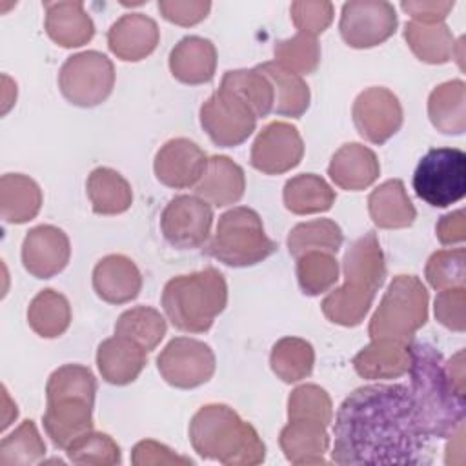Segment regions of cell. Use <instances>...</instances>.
Listing matches in <instances>:
<instances>
[{"mask_svg":"<svg viewBox=\"0 0 466 466\" xmlns=\"http://www.w3.org/2000/svg\"><path fill=\"white\" fill-rule=\"evenodd\" d=\"M335 464H422L430 439L404 384H368L340 404L333 426Z\"/></svg>","mask_w":466,"mask_h":466,"instance_id":"1","label":"cell"},{"mask_svg":"<svg viewBox=\"0 0 466 466\" xmlns=\"http://www.w3.org/2000/svg\"><path fill=\"white\" fill-rule=\"evenodd\" d=\"M411 397L428 439H448L464 428V393L451 382L442 355L428 342L410 344Z\"/></svg>","mask_w":466,"mask_h":466,"instance_id":"2","label":"cell"},{"mask_svg":"<svg viewBox=\"0 0 466 466\" xmlns=\"http://www.w3.org/2000/svg\"><path fill=\"white\" fill-rule=\"evenodd\" d=\"M344 284L329 291L320 309L324 317L339 326H359L370 311L379 288L386 280V260L373 231L359 237L342 258Z\"/></svg>","mask_w":466,"mask_h":466,"instance_id":"3","label":"cell"},{"mask_svg":"<svg viewBox=\"0 0 466 466\" xmlns=\"http://www.w3.org/2000/svg\"><path fill=\"white\" fill-rule=\"evenodd\" d=\"M193 450L226 466H257L266 459L258 431L226 404L202 406L189 422Z\"/></svg>","mask_w":466,"mask_h":466,"instance_id":"4","label":"cell"},{"mask_svg":"<svg viewBox=\"0 0 466 466\" xmlns=\"http://www.w3.org/2000/svg\"><path fill=\"white\" fill-rule=\"evenodd\" d=\"M228 304V284L215 268L169 279L162 291V308L171 324L186 333L208 331Z\"/></svg>","mask_w":466,"mask_h":466,"instance_id":"5","label":"cell"},{"mask_svg":"<svg viewBox=\"0 0 466 466\" xmlns=\"http://www.w3.org/2000/svg\"><path fill=\"white\" fill-rule=\"evenodd\" d=\"M428 289L415 275H397L370 319L371 340L386 339L410 344L428 320Z\"/></svg>","mask_w":466,"mask_h":466,"instance_id":"6","label":"cell"},{"mask_svg":"<svg viewBox=\"0 0 466 466\" xmlns=\"http://www.w3.org/2000/svg\"><path fill=\"white\" fill-rule=\"evenodd\" d=\"M275 251L277 244L266 235L260 215L246 206L222 213L215 235L206 246L209 257L231 268L255 266Z\"/></svg>","mask_w":466,"mask_h":466,"instance_id":"7","label":"cell"},{"mask_svg":"<svg viewBox=\"0 0 466 466\" xmlns=\"http://www.w3.org/2000/svg\"><path fill=\"white\" fill-rule=\"evenodd\" d=\"M415 195L433 208H448L466 193V153L459 147H433L415 167Z\"/></svg>","mask_w":466,"mask_h":466,"instance_id":"8","label":"cell"},{"mask_svg":"<svg viewBox=\"0 0 466 466\" xmlns=\"http://www.w3.org/2000/svg\"><path fill=\"white\" fill-rule=\"evenodd\" d=\"M115 66L100 51L67 56L58 73V87L67 102L78 107L102 104L113 91Z\"/></svg>","mask_w":466,"mask_h":466,"instance_id":"9","label":"cell"},{"mask_svg":"<svg viewBox=\"0 0 466 466\" xmlns=\"http://www.w3.org/2000/svg\"><path fill=\"white\" fill-rule=\"evenodd\" d=\"M200 126L220 147L240 146L257 127L251 106L229 89L218 87L200 106Z\"/></svg>","mask_w":466,"mask_h":466,"instance_id":"10","label":"cell"},{"mask_svg":"<svg viewBox=\"0 0 466 466\" xmlns=\"http://www.w3.org/2000/svg\"><path fill=\"white\" fill-rule=\"evenodd\" d=\"M213 350L197 339L175 337L157 357L162 379L175 388L191 390L206 384L215 373Z\"/></svg>","mask_w":466,"mask_h":466,"instance_id":"11","label":"cell"},{"mask_svg":"<svg viewBox=\"0 0 466 466\" xmlns=\"http://www.w3.org/2000/svg\"><path fill=\"white\" fill-rule=\"evenodd\" d=\"M395 7L384 0H350L342 5L339 31L355 49H368L386 42L397 31Z\"/></svg>","mask_w":466,"mask_h":466,"instance_id":"12","label":"cell"},{"mask_svg":"<svg viewBox=\"0 0 466 466\" xmlns=\"http://www.w3.org/2000/svg\"><path fill=\"white\" fill-rule=\"evenodd\" d=\"M211 224V204L197 195H178L171 198L160 215L162 235L177 249L204 246L209 238Z\"/></svg>","mask_w":466,"mask_h":466,"instance_id":"13","label":"cell"},{"mask_svg":"<svg viewBox=\"0 0 466 466\" xmlns=\"http://www.w3.org/2000/svg\"><path fill=\"white\" fill-rule=\"evenodd\" d=\"M359 135L371 144H384L402 126V106L393 91L373 86L360 91L351 107Z\"/></svg>","mask_w":466,"mask_h":466,"instance_id":"14","label":"cell"},{"mask_svg":"<svg viewBox=\"0 0 466 466\" xmlns=\"http://www.w3.org/2000/svg\"><path fill=\"white\" fill-rule=\"evenodd\" d=\"M304 157V142L295 126L289 122H269L257 135L249 164L264 175H282L300 164Z\"/></svg>","mask_w":466,"mask_h":466,"instance_id":"15","label":"cell"},{"mask_svg":"<svg viewBox=\"0 0 466 466\" xmlns=\"http://www.w3.org/2000/svg\"><path fill=\"white\" fill-rule=\"evenodd\" d=\"M71 257L67 235L51 224H40L27 231L22 242V264L36 279H51L60 273Z\"/></svg>","mask_w":466,"mask_h":466,"instance_id":"16","label":"cell"},{"mask_svg":"<svg viewBox=\"0 0 466 466\" xmlns=\"http://www.w3.org/2000/svg\"><path fill=\"white\" fill-rule=\"evenodd\" d=\"M208 166V155L193 140L178 137L167 140L155 155L153 169L167 187L184 189L197 186Z\"/></svg>","mask_w":466,"mask_h":466,"instance_id":"17","label":"cell"},{"mask_svg":"<svg viewBox=\"0 0 466 466\" xmlns=\"http://www.w3.org/2000/svg\"><path fill=\"white\" fill-rule=\"evenodd\" d=\"M93 400L84 397L47 400L42 424L55 448L67 450L75 439L93 430Z\"/></svg>","mask_w":466,"mask_h":466,"instance_id":"18","label":"cell"},{"mask_svg":"<svg viewBox=\"0 0 466 466\" xmlns=\"http://www.w3.org/2000/svg\"><path fill=\"white\" fill-rule=\"evenodd\" d=\"M160 40L157 22L142 13L122 15L107 31L109 51L124 62H138L149 56Z\"/></svg>","mask_w":466,"mask_h":466,"instance_id":"19","label":"cell"},{"mask_svg":"<svg viewBox=\"0 0 466 466\" xmlns=\"http://www.w3.org/2000/svg\"><path fill=\"white\" fill-rule=\"evenodd\" d=\"M93 289L109 304H126L138 297L142 273L126 255H106L93 269Z\"/></svg>","mask_w":466,"mask_h":466,"instance_id":"20","label":"cell"},{"mask_svg":"<svg viewBox=\"0 0 466 466\" xmlns=\"http://www.w3.org/2000/svg\"><path fill=\"white\" fill-rule=\"evenodd\" d=\"M328 175L340 189L360 191L379 178L380 164L375 151L359 142H350L335 151L328 166Z\"/></svg>","mask_w":466,"mask_h":466,"instance_id":"21","label":"cell"},{"mask_svg":"<svg viewBox=\"0 0 466 466\" xmlns=\"http://www.w3.org/2000/svg\"><path fill=\"white\" fill-rule=\"evenodd\" d=\"M147 351L131 339L115 335L98 344L96 366L102 379L115 386L133 382L147 362Z\"/></svg>","mask_w":466,"mask_h":466,"instance_id":"22","label":"cell"},{"mask_svg":"<svg viewBox=\"0 0 466 466\" xmlns=\"http://www.w3.org/2000/svg\"><path fill=\"white\" fill-rule=\"evenodd\" d=\"M215 69L217 49L208 38L184 36L169 53V71L182 84H206L215 76Z\"/></svg>","mask_w":466,"mask_h":466,"instance_id":"23","label":"cell"},{"mask_svg":"<svg viewBox=\"0 0 466 466\" xmlns=\"http://www.w3.org/2000/svg\"><path fill=\"white\" fill-rule=\"evenodd\" d=\"M328 426L315 420H288L280 430L279 444L284 457L297 466L326 464L329 450Z\"/></svg>","mask_w":466,"mask_h":466,"instance_id":"24","label":"cell"},{"mask_svg":"<svg viewBox=\"0 0 466 466\" xmlns=\"http://www.w3.org/2000/svg\"><path fill=\"white\" fill-rule=\"evenodd\" d=\"M246 189L244 169L226 155H215L208 158L204 175L195 186L197 197L206 202L224 208L242 198Z\"/></svg>","mask_w":466,"mask_h":466,"instance_id":"25","label":"cell"},{"mask_svg":"<svg viewBox=\"0 0 466 466\" xmlns=\"http://www.w3.org/2000/svg\"><path fill=\"white\" fill-rule=\"evenodd\" d=\"M46 33L62 47H80L95 36V24L82 2H44Z\"/></svg>","mask_w":466,"mask_h":466,"instance_id":"26","label":"cell"},{"mask_svg":"<svg viewBox=\"0 0 466 466\" xmlns=\"http://www.w3.org/2000/svg\"><path fill=\"white\" fill-rule=\"evenodd\" d=\"M410 344L386 339L371 340L353 357V368L357 375L370 380L402 377L410 370Z\"/></svg>","mask_w":466,"mask_h":466,"instance_id":"27","label":"cell"},{"mask_svg":"<svg viewBox=\"0 0 466 466\" xmlns=\"http://www.w3.org/2000/svg\"><path fill=\"white\" fill-rule=\"evenodd\" d=\"M368 211L373 224L382 229L408 228L417 218V209L400 178H390L377 186L368 197Z\"/></svg>","mask_w":466,"mask_h":466,"instance_id":"28","label":"cell"},{"mask_svg":"<svg viewBox=\"0 0 466 466\" xmlns=\"http://www.w3.org/2000/svg\"><path fill=\"white\" fill-rule=\"evenodd\" d=\"M42 208L40 186L22 173H5L0 178V215L7 224L33 220Z\"/></svg>","mask_w":466,"mask_h":466,"instance_id":"29","label":"cell"},{"mask_svg":"<svg viewBox=\"0 0 466 466\" xmlns=\"http://www.w3.org/2000/svg\"><path fill=\"white\" fill-rule=\"evenodd\" d=\"M428 116L433 127L444 135L466 131V86L462 80L439 84L428 96Z\"/></svg>","mask_w":466,"mask_h":466,"instance_id":"30","label":"cell"},{"mask_svg":"<svg viewBox=\"0 0 466 466\" xmlns=\"http://www.w3.org/2000/svg\"><path fill=\"white\" fill-rule=\"evenodd\" d=\"M257 69L271 82L275 102L273 113L282 116L299 118L309 107V87L304 78L277 62L258 64Z\"/></svg>","mask_w":466,"mask_h":466,"instance_id":"31","label":"cell"},{"mask_svg":"<svg viewBox=\"0 0 466 466\" xmlns=\"http://www.w3.org/2000/svg\"><path fill=\"white\" fill-rule=\"evenodd\" d=\"M335 189L315 173H300L284 184L282 200L286 209L295 215H313L331 209L335 204Z\"/></svg>","mask_w":466,"mask_h":466,"instance_id":"32","label":"cell"},{"mask_svg":"<svg viewBox=\"0 0 466 466\" xmlns=\"http://www.w3.org/2000/svg\"><path fill=\"white\" fill-rule=\"evenodd\" d=\"M86 187L96 215H120L133 204L129 182L111 167H95L87 177Z\"/></svg>","mask_w":466,"mask_h":466,"instance_id":"33","label":"cell"},{"mask_svg":"<svg viewBox=\"0 0 466 466\" xmlns=\"http://www.w3.org/2000/svg\"><path fill=\"white\" fill-rule=\"evenodd\" d=\"M404 40L411 53L426 64H446L455 56L457 42L450 31V27L441 24H420V22H406L404 25Z\"/></svg>","mask_w":466,"mask_h":466,"instance_id":"34","label":"cell"},{"mask_svg":"<svg viewBox=\"0 0 466 466\" xmlns=\"http://www.w3.org/2000/svg\"><path fill=\"white\" fill-rule=\"evenodd\" d=\"M27 324L44 339L60 337L71 324L69 300L51 288L38 291L29 302Z\"/></svg>","mask_w":466,"mask_h":466,"instance_id":"35","label":"cell"},{"mask_svg":"<svg viewBox=\"0 0 466 466\" xmlns=\"http://www.w3.org/2000/svg\"><path fill=\"white\" fill-rule=\"evenodd\" d=\"M315 364L313 346L300 337H282L271 348L269 366L273 373L291 384L311 375Z\"/></svg>","mask_w":466,"mask_h":466,"instance_id":"36","label":"cell"},{"mask_svg":"<svg viewBox=\"0 0 466 466\" xmlns=\"http://www.w3.org/2000/svg\"><path fill=\"white\" fill-rule=\"evenodd\" d=\"M342 229L335 220L315 218L291 228L288 235V249L295 258L308 251H328L335 255L342 246Z\"/></svg>","mask_w":466,"mask_h":466,"instance_id":"37","label":"cell"},{"mask_svg":"<svg viewBox=\"0 0 466 466\" xmlns=\"http://www.w3.org/2000/svg\"><path fill=\"white\" fill-rule=\"evenodd\" d=\"M166 329V319L160 315V311L149 306H135L126 309L115 324V335L131 339L147 353L160 344Z\"/></svg>","mask_w":466,"mask_h":466,"instance_id":"38","label":"cell"},{"mask_svg":"<svg viewBox=\"0 0 466 466\" xmlns=\"http://www.w3.org/2000/svg\"><path fill=\"white\" fill-rule=\"evenodd\" d=\"M220 87L233 91L246 100L255 111L257 118L268 116L273 111L275 93L271 82L257 69H231L226 71Z\"/></svg>","mask_w":466,"mask_h":466,"instance_id":"39","label":"cell"},{"mask_svg":"<svg viewBox=\"0 0 466 466\" xmlns=\"http://www.w3.org/2000/svg\"><path fill=\"white\" fill-rule=\"evenodd\" d=\"M297 280L304 295L326 293L339 280V260L328 251H308L297 258Z\"/></svg>","mask_w":466,"mask_h":466,"instance_id":"40","label":"cell"},{"mask_svg":"<svg viewBox=\"0 0 466 466\" xmlns=\"http://www.w3.org/2000/svg\"><path fill=\"white\" fill-rule=\"evenodd\" d=\"M44 455L46 442L31 419L22 420L20 426L0 442V466H29L40 462Z\"/></svg>","mask_w":466,"mask_h":466,"instance_id":"41","label":"cell"},{"mask_svg":"<svg viewBox=\"0 0 466 466\" xmlns=\"http://www.w3.org/2000/svg\"><path fill=\"white\" fill-rule=\"evenodd\" d=\"M275 62L297 75H311L320 64V44L315 36L297 33L291 38L277 40L273 46Z\"/></svg>","mask_w":466,"mask_h":466,"instance_id":"42","label":"cell"},{"mask_svg":"<svg viewBox=\"0 0 466 466\" xmlns=\"http://www.w3.org/2000/svg\"><path fill=\"white\" fill-rule=\"evenodd\" d=\"M66 453L71 462L86 466H115L122 462L120 446L113 437L93 430L75 439L67 446Z\"/></svg>","mask_w":466,"mask_h":466,"instance_id":"43","label":"cell"},{"mask_svg":"<svg viewBox=\"0 0 466 466\" xmlns=\"http://www.w3.org/2000/svg\"><path fill=\"white\" fill-rule=\"evenodd\" d=\"M288 420H315L329 426L333 404L328 391L317 384H300L288 397Z\"/></svg>","mask_w":466,"mask_h":466,"instance_id":"44","label":"cell"},{"mask_svg":"<svg viewBox=\"0 0 466 466\" xmlns=\"http://www.w3.org/2000/svg\"><path fill=\"white\" fill-rule=\"evenodd\" d=\"M96 379L87 366L64 364L56 368L46 384V400L60 397H84L95 402Z\"/></svg>","mask_w":466,"mask_h":466,"instance_id":"45","label":"cell"},{"mask_svg":"<svg viewBox=\"0 0 466 466\" xmlns=\"http://www.w3.org/2000/svg\"><path fill=\"white\" fill-rule=\"evenodd\" d=\"M428 284L441 291L448 288H461L466 282V251L464 248L435 251L424 269Z\"/></svg>","mask_w":466,"mask_h":466,"instance_id":"46","label":"cell"},{"mask_svg":"<svg viewBox=\"0 0 466 466\" xmlns=\"http://www.w3.org/2000/svg\"><path fill=\"white\" fill-rule=\"evenodd\" d=\"M289 13L293 25L299 33L317 38V35L324 33L329 27L335 9L333 4L328 0H297L289 5Z\"/></svg>","mask_w":466,"mask_h":466,"instance_id":"47","label":"cell"},{"mask_svg":"<svg viewBox=\"0 0 466 466\" xmlns=\"http://www.w3.org/2000/svg\"><path fill=\"white\" fill-rule=\"evenodd\" d=\"M464 306H466L464 286L441 289L435 299V319L451 331H464L466 328Z\"/></svg>","mask_w":466,"mask_h":466,"instance_id":"48","label":"cell"},{"mask_svg":"<svg viewBox=\"0 0 466 466\" xmlns=\"http://www.w3.org/2000/svg\"><path fill=\"white\" fill-rule=\"evenodd\" d=\"M157 5L167 22L184 27L202 22L211 9L208 0H158Z\"/></svg>","mask_w":466,"mask_h":466,"instance_id":"49","label":"cell"},{"mask_svg":"<svg viewBox=\"0 0 466 466\" xmlns=\"http://www.w3.org/2000/svg\"><path fill=\"white\" fill-rule=\"evenodd\" d=\"M131 462L135 466H162V464H193L189 457L175 453L166 444L151 439H144L135 444L131 451Z\"/></svg>","mask_w":466,"mask_h":466,"instance_id":"50","label":"cell"},{"mask_svg":"<svg viewBox=\"0 0 466 466\" xmlns=\"http://www.w3.org/2000/svg\"><path fill=\"white\" fill-rule=\"evenodd\" d=\"M455 2H441V0H404L400 2V9L411 15L413 22L420 24H441L453 9Z\"/></svg>","mask_w":466,"mask_h":466,"instance_id":"51","label":"cell"},{"mask_svg":"<svg viewBox=\"0 0 466 466\" xmlns=\"http://www.w3.org/2000/svg\"><path fill=\"white\" fill-rule=\"evenodd\" d=\"M435 233H437V238L441 240V244H444V246L462 242L466 238L464 211L457 209V211L442 215L435 226Z\"/></svg>","mask_w":466,"mask_h":466,"instance_id":"52","label":"cell"},{"mask_svg":"<svg viewBox=\"0 0 466 466\" xmlns=\"http://www.w3.org/2000/svg\"><path fill=\"white\" fill-rule=\"evenodd\" d=\"M446 370H448V375L451 379V382L455 384V388L459 391L464 393V371H462V351H459L455 357H451L448 362H446Z\"/></svg>","mask_w":466,"mask_h":466,"instance_id":"53","label":"cell"}]
</instances>
